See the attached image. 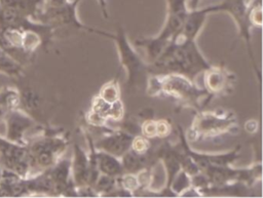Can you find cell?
Returning <instances> with one entry per match:
<instances>
[{"instance_id": "1", "label": "cell", "mask_w": 263, "mask_h": 198, "mask_svg": "<svg viewBox=\"0 0 263 198\" xmlns=\"http://www.w3.org/2000/svg\"><path fill=\"white\" fill-rule=\"evenodd\" d=\"M211 66L199 50L196 40L176 36L155 61L148 63V71L149 75L174 73L195 81L196 76Z\"/></svg>"}, {"instance_id": "2", "label": "cell", "mask_w": 263, "mask_h": 198, "mask_svg": "<svg viewBox=\"0 0 263 198\" xmlns=\"http://www.w3.org/2000/svg\"><path fill=\"white\" fill-rule=\"evenodd\" d=\"M149 96H164L172 98L181 108L202 110L213 98L204 87L197 86L196 82L180 74L149 75L146 84Z\"/></svg>"}, {"instance_id": "3", "label": "cell", "mask_w": 263, "mask_h": 198, "mask_svg": "<svg viewBox=\"0 0 263 198\" xmlns=\"http://www.w3.org/2000/svg\"><path fill=\"white\" fill-rule=\"evenodd\" d=\"M70 144L69 132L50 126H39L36 134L27 138L31 174L49 168L65 154Z\"/></svg>"}, {"instance_id": "4", "label": "cell", "mask_w": 263, "mask_h": 198, "mask_svg": "<svg viewBox=\"0 0 263 198\" xmlns=\"http://www.w3.org/2000/svg\"><path fill=\"white\" fill-rule=\"evenodd\" d=\"M238 120L234 112L218 109L216 111H196L192 123L185 134L188 142L214 140L224 134H237Z\"/></svg>"}, {"instance_id": "5", "label": "cell", "mask_w": 263, "mask_h": 198, "mask_svg": "<svg viewBox=\"0 0 263 198\" xmlns=\"http://www.w3.org/2000/svg\"><path fill=\"white\" fill-rule=\"evenodd\" d=\"M167 13L160 32L153 37L140 38L135 41L136 47H143L149 63L155 61L170 42L180 33L189 11L188 0H165Z\"/></svg>"}, {"instance_id": "6", "label": "cell", "mask_w": 263, "mask_h": 198, "mask_svg": "<svg viewBox=\"0 0 263 198\" xmlns=\"http://www.w3.org/2000/svg\"><path fill=\"white\" fill-rule=\"evenodd\" d=\"M106 38L113 40L116 44L120 65L125 69L127 74V88L132 89L146 85L149 77L148 64L145 63L138 52L133 48L124 29L119 26L115 33L107 32Z\"/></svg>"}, {"instance_id": "7", "label": "cell", "mask_w": 263, "mask_h": 198, "mask_svg": "<svg viewBox=\"0 0 263 198\" xmlns=\"http://www.w3.org/2000/svg\"><path fill=\"white\" fill-rule=\"evenodd\" d=\"M224 11L230 14L232 19L234 21L237 32L238 38L242 39L246 43L248 54L253 66L254 72L258 78V81H261V73L256 64L255 55L253 52V47L251 43V29L252 24L250 21V4L247 0H223L219 4L213 5V12H220Z\"/></svg>"}, {"instance_id": "8", "label": "cell", "mask_w": 263, "mask_h": 198, "mask_svg": "<svg viewBox=\"0 0 263 198\" xmlns=\"http://www.w3.org/2000/svg\"><path fill=\"white\" fill-rule=\"evenodd\" d=\"M0 165L22 177L31 174V163L27 145H21L0 136Z\"/></svg>"}, {"instance_id": "9", "label": "cell", "mask_w": 263, "mask_h": 198, "mask_svg": "<svg viewBox=\"0 0 263 198\" xmlns=\"http://www.w3.org/2000/svg\"><path fill=\"white\" fill-rule=\"evenodd\" d=\"M135 134L126 129H112L106 127L99 137L93 140V145L97 150L105 151L111 155L121 158L129 149Z\"/></svg>"}, {"instance_id": "10", "label": "cell", "mask_w": 263, "mask_h": 198, "mask_svg": "<svg viewBox=\"0 0 263 198\" xmlns=\"http://www.w3.org/2000/svg\"><path fill=\"white\" fill-rule=\"evenodd\" d=\"M203 87L214 98L215 96H223L230 94L235 83V75L227 70L224 66L212 65L202 72Z\"/></svg>"}, {"instance_id": "11", "label": "cell", "mask_w": 263, "mask_h": 198, "mask_svg": "<svg viewBox=\"0 0 263 198\" xmlns=\"http://www.w3.org/2000/svg\"><path fill=\"white\" fill-rule=\"evenodd\" d=\"M3 120L6 125L5 138L16 144L27 145L26 133L36 126L37 122L21 109L10 111Z\"/></svg>"}, {"instance_id": "12", "label": "cell", "mask_w": 263, "mask_h": 198, "mask_svg": "<svg viewBox=\"0 0 263 198\" xmlns=\"http://www.w3.org/2000/svg\"><path fill=\"white\" fill-rule=\"evenodd\" d=\"M71 159V176L77 190L90 187V164L87 152L78 144L74 145L73 156ZM91 188V187H90Z\"/></svg>"}, {"instance_id": "13", "label": "cell", "mask_w": 263, "mask_h": 198, "mask_svg": "<svg viewBox=\"0 0 263 198\" xmlns=\"http://www.w3.org/2000/svg\"><path fill=\"white\" fill-rule=\"evenodd\" d=\"M211 13H213L212 5L203 8L197 7L194 9H189L183 27L177 36L184 39L196 40L198 34L205 24L208 15Z\"/></svg>"}, {"instance_id": "14", "label": "cell", "mask_w": 263, "mask_h": 198, "mask_svg": "<svg viewBox=\"0 0 263 198\" xmlns=\"http://www.w3.org/2000/svg\"><path fill=\"white\" fill-rule=\"evenodd\" d=\"M96 155H97V162H98V168L100 173L107 174L114 177H117L122 173H124L120 158L101 150H97Z\"/></svg>"}, {"instance_id": "15", "label": "cell", "mask_w": 263, "mask_h": 198, "mask_svg": "<svg viewBox=\"0 0 263 198\" xmlns=\"http://www.w3.org/2000/svg\"><path fill=\"white\" fill-rule=\"evenodd\" d=\"M24 66L0 49V73L17 78L23 75Z\"/></svg>"}, {"instance_id": "16", "label": "cell", "mask_w": 263, "mask_h": 198, "mask_svg": "<svg viewBox=\"0 0 263 198\" xmlns=\"http://www.w3.org/2000/svg\"><path fill=\"white\" fill-rule=\"evenodd\" d=\"M116 177L100 173L92 186V190L95 191L96 196H110V194L116 189Z\"/></svg>"}, {"instance_id": "17", "label": "cell", "mask_w": 263, "mask_h": 198, "mask_svg": "<svg viewBox=\"0 0 263 198\" xmlns=\"http://www.w3.org/2000/svg\"><path fill=\"white\" fill-rule=\"evenodd\" d=\"M118 77H119V72H118V74L116 75V77L113 80L105 83L101 87V89H100V91L98 93V95L101 96L107 103L112 104V103H114V102H116V101L121 98V92H120V86H119V82H118Z\"/></svg>"}, {"instance_id": "18", "label": "cell", "mask_w": 263, "mask_h": 198, "mask_svg": "<svg viewBox=\"0 0 263 198\" xmlns=\"http://www.w3.org/2000/svg\"><path fill=\"white\" fill-rule=\"evenodd\" d=\"M150 140L143 136L142 134H136L134 136L130 149H133L137 153H146L151 149Z\"/></svg>"}, {"instance_id": "19", "label": "cell", "mask_w": 263, "mask_h": 198, "mask_svg": "<svg viewBox=\"0 0 263 198\" xmlns=\"http://www.w3.org/2000/svg\"><path fill=\"white\" fill-rule=\"evenodd\" d=\"M140 134L147 137L148 140L156 138V120L146 119L140 125Z\"/></svg>"}, {"instance_id": "20", "label": "cell", "mask_w": 263, "mask_h": 198, "mask_svg": "<svg viewBox=\"0 0 263 198\" xmlns=\"http://www.w3.org/2000/svg\"><path fill=\"white\" fill-rule=\"evenodd\" d=\"M173 130L172 123L167 119L156 120V137L164 140L166 138Z\"/></svg>"}, {"instance_id": "21", "label": "cell", "mask_w": 263, "mask_h": 198, "mask_svg": "<svg viewBox=\"0 0 263 198\" xmlns=\"http://www.w3.org/2000/svg\"><path fill=\"white\" fill-rule=\"evenodd\" d=\"M69 0H43V3L41 5L40 9H48V8H53L58 7L60 5L65 4Z\"/></svg>"}, {"instance_id": "22", "label": "cell", "mask_w": 263, "mask_h": 198, "mask_svg": "<svg viewBox=\"0 0 263 198\" xmlns=\"http://www.w3.org/2000/svg\"><path fill=\"white\" fill-rule=\"evenodd\" d=\"M98 1V4L101 8V11H102V14L105 18H108L109 17V13H108V7H107V0H97Z\"/></svg>"}, {"instance_id": "23", "label": "cell", "mask_w": 263, "mask_h": 198, "mask_svg": "<svg viewBox=\"0 0 263 198\" xmlns=\"http://www.w3.org/2000/svg\"><path fill=\"white\" fill-rule=\"evenodd\" d=\"M199 2H200V0H189V5H188V6H189L190 9L197 8Z\"/></svg>"}]
</instances>
